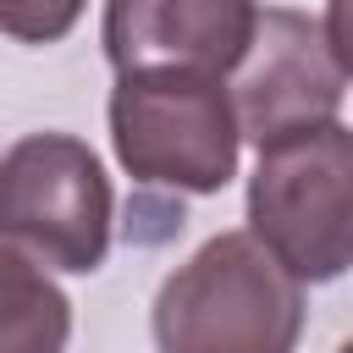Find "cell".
I'll list each match as a JSON object with an SVG mask.
<instances>
[{"label": "cell", "mask_w": 353, "mask_h": 353, "mask_svg": "<svg viewBox=\"0 0 353 353\" xmlns=\"http://www.w3.org/2000/svg\"><path fill=\"white\" fill-rule=\"evenodd\" d=\"M88 0H0V33L17 44H61Z\"/></svg>", "instance_id": "ba28073f"}, {"label": "cell", "mask_w": 353, "mask_h": 353, "mask_svg": "<svg viewBox=\"0 0 353 353\" xmlns=\"http://www.w3.org/2000/svg\"><path fill=\"white\" fill-rule=\"evenodd\" d=\"M110 176L72 132H22L0 154V243L39 270L94 276L110 254Z\"/></svg>", "instance_id": "277c9868"}, {"label": "cell", "mask_w": 353, "mask_h": 353, "mask_svg": "<svg viewBox=\"0 0 353 353\" xmlns=\"http://www.w3.org/2000/svg\"><path fill=\"white\" fill-rule=\"evenodd\" d=\"M353 132L347 121L298 127L259 143L248 176V237L298 281L325 287L353 265Z\"/></svg>", "instance_id": "7a4b0ae2"}, {"label": "cell", "mask_w": 353, "mask_h": 353, "mask_svg": "<svg viewBox=\"0 0 353 353\" xmlns=\"http://www.w3.org/2000/svg\"><path fill=\"white\" fill-rule=\"evenodd\" d=\"M237 138L270 143L298 127H320L342 116L347 99V44H342V0H331L325 22L265 6L243 61L226 77Z\"/></svg>", "instance_id": "5b68a950"}, {"label": "cell", "mask_w": 353, "mask_h": 353, "mask_svg": "<svg viewBox=\"0 0 353 353\" xmlns=\"http://www.w3.org/2000/svg\"><path fill=\"white\" fill-rule=\"evenodd\" d=\"M259 22V0H105L99 44L116 77L127 72H210L232 77Z\"/></svg>", "instance_id": "8992f818"}, {"label": "cell", "mask_w": 353, "mask_h": 353, "mask_svg": "<svg viewBox=\"0 0 353 353\" xmlns=\"http://www.w3.org/2000/svg\"><path fill=\"white\" fill-rule=\"evenodd\" d=\"M110 149L138 188L221 193L237 176V116L226 77L210 72H127L110 88Z\"/></svg>", "instance_id": "3957f363"}, {"label": "cell", "mask_w": 353, "mask_h": 353, "mask_svg": "<svg viewBox=\"0 0 353 353\" xmlns=\"http://www.w3.org/2000/svg\"><path fill=\"white\" fill-rule=\"evenodd\" d=\"M154 353H298L303 287L248 237L215 232L149 309Z\"/></svg>", "instance_id": "6da1fadb"}, {"label": "cell", "mask_w": 353, "mask_h": 353, "mask_svg": "<svg viewBox=\"0 0 353 353\" xmlns=\"http://www.w3.org/2000/svg\"><path fill=\"white\" fill-rule=\"evenodd\" d=\"M72 303L17 248L0 243V353H66Z\"/></svg>", "instance_id": "52a82bcc"}]
</instances>
